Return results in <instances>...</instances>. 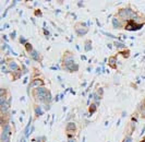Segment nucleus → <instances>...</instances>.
I'll return each instance as SVG.
<instances>
[{
    "label": "nucleus",
    "instance_id": "obj_1",
    "mask_svg": "<svg viewBox=\"0 0 145 142\" xmlns=\"http://www.w3.org/2000/svg\"><path fill=\"white\" fill-rule=\"evenodd\" d=\"M34 99H36L37 102H40L44 104H49L52 101L50 92L43 86H39L34 90Z\"/></svg>",
    "mask_w": 145,
    "mask_h": 142
},
{
    "label": "nucleus",
    "instance_id": "obj_2",
    "mask_svg": "<svg viewBox=\"0 0 145 142\" xmlns=\"http://www.w3.org/2000/svg\"><path fill=\"white\" fill-rule=\"evenodd\" d=\"M119 16H121L123 20H134V19H137V16H138V14L135 13L133 10H131L130 8H125V9H121V10H119Z\"/></svg>",
    "mask_w": 145,
    "mask_h": 142
},
{
    "label": "nucleus",
    "instance_id": "obj_3",
    "mask_svg": "<svg viewBox=\"0 0 145 142\" xmlns=\"http://www.w3.org/2000/svg\"><path fill=\"white\" fill-rule=\"evenodd\" d=\"M142 28H143V23L138 24V23H135L134 20H129V21L127 22L125 26H124V28L127 31H138Z\"/></svg>",
    "mask_w": 145,
    "mask_h": 142
},
{
    "label": "nucleus",
    "instance_id": "obj_4",
    "mask_svg": "<svg viewBox=\"0 0 145 142\" xmlns=\"http://www.w3.org/2000/svg\"><path fill=\"white\" fill-rule=\"evenodd\" d=\"M76 125L74 122H68L67 124V128H65V131L68 133V138L69 139H72L73 138V133L76 131Z\"/></svg>",
    "mask_w": 145,
    "mask_h": 142
},
{
    "label": "nucleus",
    "instance_id": "obj_5",
    "mask_svg": "<svg viewBox=\"0 0 145 142\" xmlns=\"http://www.w3.org/2000/svg\"><path fill=\"white\" fill-rule=\"evenodd\" d=\"M62 62H63V64H65V68L70 67V66L74 64V58H73L72 54H70V55L68 56V55H67V53H65V56H63V60H62Z\"/></svg>",
    "mask_w": 145,
    "mask_h": 142
},
{
    "label": "nucleus",
    "instance_id": "obj_6",
    "mask_svg": "<svg viewBox=\"0 0 145 142\" xmlns=\"http://www.w3.org/2000/svg\"><path fill=\"white\" fill-rule=\"evenodd\" d=\"M8 68H9L10 71L16 72V71H19V64H16V62L13 61V60H10V61L8 62Z\"/></svg>",
    "mask_w": 145,
    "mask_h": 142
},
{
    "label": "nucleus",
    "instance_id": "obj_7",
    "mask_svg": "<svg viewBox=\"0 0 145 142\" xmlns=\"http://www.w3.org/2000/svg\"><path fill=\"white\" fill-rule=\"evenodd\" d=\"M109 66H110V68H112V69H117V57L116 56L109 58Z\"/></svg>",
    "mask_w": 145,
    "mask_h": 142
},
{
    "label": "nucleus",
    "instance_id": "obj_8",
    "mask_svg": "<svg viewBox=\"0 0 145 142\" xmlns=\"http://www.w3.org/2000/svg\"><path fill=\"white\" fill-rule=\"evenodd\" d=\"M87 32H88V30H87L86 28H78V30H76V34L79 36L85 35Z\"/></svg>",
    "mask_w": 145,
    "mask_h": 142
},
{
    "label": "nucleus",
    "instance_id": "obj_9",
    "mask_svg": "<svg viewBox=\"0 0 145 142\" xmlns=\"http://www.w3.org/2000/svg\"><path fill=\"white\" fill-rule=\"evenodd\" d=\"M34 112H35V117H39L40 115H43L44 114V110L39 106L34 107Z\"/></svg>",
    "mask_w": 145,
    "mask_h": 142
},
{
    "label": "nucleus",
    "instance_id": "obj_10",
    "mask_svg": "<svg viewBox=\"0 0 145 142\" xmlns=\"http://www.w3.org/2000/svg\"><path fill=\"white\" fill-rule=\"evenodd\" d=\"M65 70L70 71V72H74V71L79 70V64H72V66H70V67H67Z\"/></svg>",
    "mask_w": 145,
    "mask_h": 142
},
{
    "label": "nucleus",
    "instance_id": "obj_11",
    "mask_svg": "<svg viewBox=\"0 0 145 142\" xmlns=\"http://www.w3.org/2000/svg\"><path fill=\"white\" fill-rule=\"evenodd\" d=\"M44 84V81L43 80H34L33 82H32V84H31V86H33V87H39L38 85H43Z\"/></svg>",
    "mask_w": 145,
    "mask_h": 142
},
{
    "label": "nucleus",
    "instance_id": "obj_12",
    "mask_svg": "<svg viewBox=\"0 0 145 142\" xmlns=\"http://www.w3.org/2000/svg\"><path fill=\"white\" fill-rule=\"evenodd\" d=\"M29 55H31V58H32V59H34L35 61H38V60H39V54L37 53L36 50H33Z\"/></svg>",
    "mask_w": 145,
    "mask_h": 142
},
{
    "label": "nucleus",
    "instance_id": "obj_13",
    "mask_svg": "<svg viewBox=\"0 0 145 142\" xmlns=\"http://www.w3.org/2000/svg\"><path fill=\"white\" fill-rule=\"evenodd\" d=\"M112 26H114V28H119L121 26V22L119 21L117 18H114L112 19Z\"/></svg>",
    "mask_w": 145,
    "mask_h": 142
},
{
    "label": "nucleus",
    "instance_id": "obj_14",
    "mask_svg": "<svg viewBox=\"0 0 145 142\" xmlns=\"http://www.w3.org/2000/svg\"><path fill=\"white\" fill-rule=\"evenodd\" d=\"M31 121H32V119H29V124H27V126L25 128V137H26V138H27L29 135V133H31V130H29V128H31Z\"/></svg>",
    "mask_w": 145,
    "mask_h": 142
},
{
    "label": "nucleus",
    "instance_id": "obj_15",
    "mask_svg": "<svg viewBox=\"0 0 145 142\" xmlns=\"http://www.w3.org/2000/svg\"><path fill=\"white\" fill-rule=\"evenodd\" d=\"M96 108H97V105H96L95 103H93V104L89 106V109H88V110H89V115H93V113L96 110Z\"/></svg>",
    "mask_w": 145,
    "mask_h": 142
},
{
    "label": "nucleus",
    "instance_id": "obj_16",
    "mask_svg": "<svg viewBox=\"0 0 145 142\" xmlns=\"http://www.w3.org/2000/svg\"><path fill=\"white\" fill-rule=\"evenodd\" d=\"M25 49H26V51H29V54H31V53L34 50V49H33V46H32L29 43H26V44H25Z\"/></svg>",
    "mask_w": 145,
    "mask_h": 142
},
{
    "label": "nucleus",
    "instance_id": "obj_17",
    "mask_svg": "<svg viewBox=\"0 0 145 142\" xmlns=\"http://www.w3.org/2000/svg\"><path fill=\"white\" fill-rule=\"evenodd\" d=\"M114 45L116 46L117 48H122V49H123V48H124V44H123V43L115 42V43H114Z\"/></svg>",
    "mask_w": 145,
    "mask_h": 142
},
{
    "label": "nucleus",
    "instance_id": "obj_18",
    "mask_svg": "<svg viewBox=\"0 0 145 142\" xmlns=\"http://www.w3.org/2000/svg\"><path fill=\"white\" fill-rule=\"evenodd\" d=\"M91 49H92V46H91V41H88V42H86V44H85V50H86V51H89Z\"/></svg>",
    "mask_w": 145,
    "mask_h": 142
},
{
    "label": "nucleus",
    "instance_id": "obj_19",
    "mask_svg": "<svg viewBox=\"0 0 145 142\" xmlns=\"http://www.w3.org/2000/svg\"><path fill=\"white\" fill-rule=\"evenodd\" d=\"M45 137H38L36 139H34V142H45Z\"/></svg>",
    "mask_w": 145,
    "mask_h": 142
},
{
    "label": "nucleus",
    "instance_id": "obj_20",
    "mask_svg": "<svg viewBox=\"0 0 145 142\" xmlns=\"http://www.w3.org/2000/svg\"><path fill=\"white\" fill-rule=\"evenodd\" d=\"M22 73L20 72V71H16V72H14V78H13V80H16V79L21 78Z\"/></svg>",
    "mask_w": 145,
    "mask_h": 142
},
{
    "label": "nucleus",
    "instance_id": "obj_21",
    "mask_svg": "<svg viewBox=\"0 0 145 142\" xmlns=\"http://www.w3.org/2000/svg\"><path fill=\"white\" fill-rule=\"evenodd\" d=\"M121 55H123L124 58H128L129 55H130V51L129 50H124V51H121Z\"/></svg>",
    "mask_w": 145,
    "mask_h": 142
},
{
    "label": "nucleus",
    "instance_id": "obj_22",
    "mask_svg": "<svg viewBox=\"0 0 145 142\" xmlns=\"http://www.w3.org/2000/svg\"><path fill=\"white\" fill-rule=\"evenodd\" d=\"M122 142H132V138H131L130 135H127L123 140H122Z\"/></svg>",
    "mask_w": 145,
    "mask_h": 142
},
{
    "label": "nucleus",
    "instance_id": "obj_23",
    "mask_svg": "<svg viewBox=\"0 0 145 142\" xmlns=\"http://www.w3.org/2000/svg\"><path fill=\"white\" fill-rule=\"evenodd\" d=\"M20 42L21 43H25V44H26V41H25V39H24V37H21V38H20Z\"/></svg>",
    "mask_w": 145,
    "mask_h": 142
},
{
    "label": "nucleus",
    "instance_id": "obj_24",
    "mask_svg": "<svg viewBox=\"0 0 145 142\" xmlns=\"http://www.w3.org/2000/svg\"><path fill=\"white\" fill-rule=\"evenodd\" d=\"M68 142H76V140H75V139H73V138H72V139H69V141H68Z\"/></svg>",
    "mask_w": 145,
    "mask_h": 142
},
{
    "label": "nucleus",
    "instance_id": "obj_25",
    "mask_svg": "<svg viewBox=\"0 0 145 142\" xmlns=\"http://www.w3.org/2000/svg\"><path fill=\"white\" fill-rule=\"evenodd\" d=\"M142 116H143V117H145V108L142 110Z\"/></svg>",
    "mask_w": 145,
    "mask_h": 142
},
{
    "label": "nucleus",
    "instance_id": "obj_26",
    "mask_svg": "<svg viewBox=\"0 0 145 142\" xmlns=\"http://www.w3.org/2000/svg\"><path fill=\"white\" fill-rule=\"evenodd\" d=\"M142 142H145V139H144V140H143V141H142Z\"/></svg>",
    "mask_w": 145,
    "mask_h": 142
}]
</instances>
